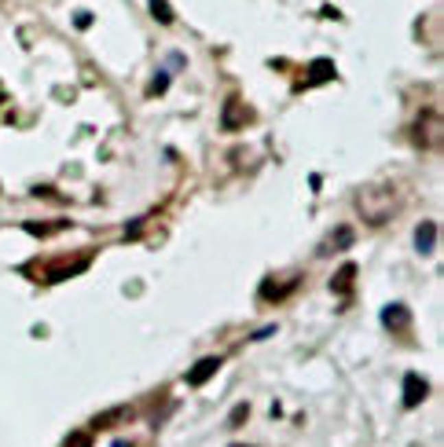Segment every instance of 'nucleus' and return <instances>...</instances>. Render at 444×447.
Instances as JSON below:
<instances>
[{"label": "nucleus", "instance_id": "f257e3e1", "mask_svg": "<svg viewBox=\"0 0 444 447\" xmlns=\"http://www.w3.org/2000/svg\"><path fill=\"white\" fill-rule=\"evenodd\" d=\"M356 209L364 213L367 224H386L397 213V195L393 187H367L356 195Z\"/></svg>", "mask_w": 444, "mask_h": 447}, {"label": "nucleus", "instance_id": "f03ea898", "mask_svg": "<svg viewBox=\"0 0 444 447\" xmlns=\"http://www.w3.org/2000/svg\"><path fill=\"white\" fill-rule=\"evenodd\" d=\"M250 121H253V110L242 99H228L224 110H220V129H228V132H235V129H242V125H250Z\"/></svg>", "mask_w": 444, "mask_h": 447}, {"label": "nucleus", "instance_id": "7ed1b4c3", "mask_svg": "<svg viewBox=\"0 0 444 447\" xmlns=\"http://www.w3.org/2000/svg\"><path fill=\"white\" fill-rule=\"evenodd\" d=\"M426 396H430V381L419 378V374H408V378H404V407H408V411L419 407Z\"/></svg>", "mask_w": 444, "mask_h": 447}, {"label": "nucleus", "instance_id": "20e7f679", "mask_svg": "<svg viewBox=\"0 0 444 447\" xmlns=\"http://www.w3.org/2000/svg\"><path fill=\"white\" fill-rule=\"evenodd\" d=\"M84 264H89V253H81V257H67V261H56V268H48L40 279H48V282H56V279H67V275L73 271H81Z\"/></svg>", "mask_w": 444, "mask_h": 447}, {"label": "nucleus", "instance_id": "39448f33", "mask_svg": "<svg viewBox=\"0 0 444 447\" xmlns=\"http://www.w3.org/2000/svg\"><path fill=\"white\" fill-rule=\"evenodd\" d=\"M217 370H220V356H206L202 363H195L191 370H187V385H206Z\"/></svg>", "mask_w": 444, "mask_h": 447}, {"label": "nucleus", "instance_id": "423d86ee", "mask_svg": "<svg viewBox=\"0 0 444 447\" xmlns=\"http://www.w3.org/2000/svg\"><path fill=\"white\" fill-rule=\"evenodd\" d=\"M382 323H386L389 330H404V326L411 323V315H408L404 304H386V308H382Z\"/></svg>", "mask_w": 444, "mask_h": 447}, {"label": "nucleus", "instance_id": "0eeeda50", "mask_svg": "<svg viewBox=\"0 0 444 447\" xmlns=\"http://www.w3.org/2000/svg\"><path fill=\"white\" fill-rule=\"evenodd\" d=\"M433 242H437V224H433V220L419 224V231H415V250H419V253H430Z\"/></svg>", "mask_w": 444, "mask_h": 447}, {"label": "nucleus", "instance_id": "6e6552de", "mask_svg": "<svg viewBox=\"0 0 444 447\" xmlns=\"http://www.w3.org/2000/svg\"><path fill=\"white\" fill-rule=\"evenodd\" d=\"M309 70H312V73L301 81V88H305V84H320V81H331V77H334V62H331V59H316Z\"/></svg>", "mask_w": 444, "mask_h": 447}, {"label": "nucleus", "instance_id": "1a4fd4ad", "mask_svg": "<svg viewBox=\"0 0 444 447\" xmlns=\"http://www.w3.org/2000/svg\"><path fill=\"white\" fill-rule=\"evenodd\" d=\"M345 246H353V228H338L334 235H331V239H327L323 246H320V253L327 257V253H334V250H345Z\"/></svg>", "mask_w": 444, "mask_h": 447}, {"label": "nucleus", "instance_id": "9d476101", "mask_svg": "<svg viewBox=\"0 0 444 447\" xmlns=\"http://www.w3.org/2000/svg\"><path fill=\"white\" fill-rule=\"evenodd\" d=\"M353 279H356V268H353V264H345V268H342V271H338L334 279H331L334 293H349V286H353Z\"/></svg>", "mask_w": 444, "mask_h": 447}, {"label": "nucleus", "instance_id": "9b49d317", "mask_svg": "<svg viewBox=\"0 0 444 447\" xmlns=\"http://www.w3.org/2000/svg\"><path fill=\"white\" fill-rule=\"evenodd\" d=\"M151 15L158 23H173V8H169V0H151Z\"/></svg>", "mask_w": 444, "mask_h": 447}, {"label": "nucleus", "instance_id": "f8f14e48", "mask_svg": "<svg viewBox=\"0 0 444 447\" xmlns=\"http://www.w3.org/2000/svg\"><path fill=\"white\" fill-rule=\"evenodd\" d=\"M62 447H92V440H89V433H73V436H67Z\"/></svg>", "mask_w": 444, "mask_h": 447}, {"label": "nucleus", "instance_id": "ddd939ff", "mask_svg": "<svg viewBox=\"0 0 444 447\" xmlns=\"http://www.w3.org/2000/svg\"><path fill=\"white\" fill-rule=\"evenodd\" d=\"M165 88H169V73H158V77H154V84H151V95L165 92Z\"/></svg>", "mask_w": 444, "mask_h": 447}, {"label": "nucleus", "instance_id": "4468645a", "mask_svg": "<svg viewBox=\"0 0 444 447\" xmlns=\"http://www.w3.org/2000/svg\"><path fill=\"white\" fill-rule=\"evenodd\" d=\"M242 418H246V407H235V414H231V425H242Z\"/></svg>", "mask_w": 444, "mask_h": 447}, {"label": "nucleus", "instance_id": "2eb2a0df", "mask_svg": "<svg viewBox=\"0 0 444 447\" xmlns=\"http://www.w3.org/2000/svg\"><path fill=\"white\" fill-rule=\"evenodd\" d=\"M231 447H250V444H231Z\"/></svg>", "mask_w": 444, "mask_h": 447}]
</instances>
